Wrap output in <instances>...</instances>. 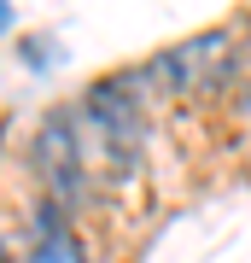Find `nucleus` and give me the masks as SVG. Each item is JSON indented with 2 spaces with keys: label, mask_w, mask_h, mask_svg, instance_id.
Masks as SVG:
<instances>
[{
  "label": "nucleus",
  "mask_w": 251,
  "mask_h": 263,
  "mask_svg": "<svg viewBox=\"0 0 251 263\" xmlns=\"http://www.w3.org/2000/svg\"><path fill=\"white\" fill-rule=\"evenodd\" d=\"M29 263H88V257H82V240H76L70 228H59V234H41L35 240Z\"/></svg>",
  "instance_id": "nucleus-1"
},
{
  "label": "nucleus",
  "mask_w": 251,
  "mask_h": 263,
  "mask_svg": "<svg viewBox=\"0 0 251 263\" xmlns=\"http://www.w3.org/2000/svg\"><path fill=\"white\" fill-rule=\"evenodd\" d=\"M0 263H12V257H6V246H0Z\"/></svg>",
  "instance_id": "nucleus-2"
},
{
  "label": "nucleus",
  "mask_w": 251,
  "mask_h": 263,
  "mask_svg": "<svg viewBox=\"0 0 251 263\" xmlns=\"http://www.w3.org/2000/svg\"><path fill=\"white\" fill-rule=\"evenodd\" d=\"M0 129H6V123H0Z\"/></svg>",
  "instance_id": "nucleus-3"
}]
</instances>
